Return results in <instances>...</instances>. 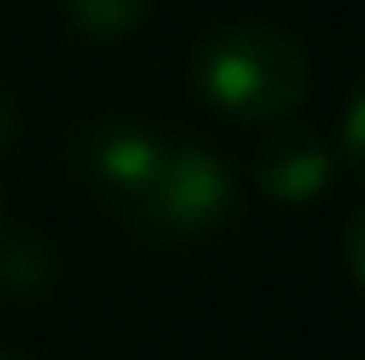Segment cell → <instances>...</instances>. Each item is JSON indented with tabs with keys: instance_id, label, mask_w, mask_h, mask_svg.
I'll use <instances>...</instances> for the list:
<instances>
[{
	"instance_id": "obj_3",
	"label": "cell",
	"mask_w": 365,
	"mask_h": 360,
	"mask_svg": "<svg viewBox=\"0 0 365 360\" xmlns=\"http://www.w3.org/2000/svg\"><path fill=\"white\" fill-rule=\"evenodd\" d=\"M165 143L148 122L133 117H101L80 133L74 143V165H80L85 185L101 196L106 207H117L122 217H133V207L143 202L148 180H154L159 159H165Z\"/></svg>"
},
{
	"instance_id": "obj_11",
	"label": "cell",
	"mask_w": 365,
	"mask_h": 360,
	"mask_svg": "<svg viewBox=\"0 0 365 360\" xmlns=\"http://www.w3.org/2000/svg\"><path fill=\"white\" fill-rule=\"evenodd\" d=\"M0 222H6V202H0Z\"/></svg>"
},
{
	"instance_id": "obj_1",
	"label": "cell",
	"mask_w": 365,
	"mask_h": 360,
	"mask_svg": "<svg viewBox=\"0 0 365 360\" xmlns=\"http://www.w3.org/2000/svg\"><path fill=\"white\" fill-rule=\"evenodd\" d=\"M196 96L233 122H286L307 101V53L292 32L270 21H228L207 32L191 53Z\"/></svg>"
},
{
	"instance_id": "obj_9",
	"label": "cell",
	"mask_w": 365,
	"mask_h": 360,
	"mask_svg": "<svg viewBox=\"0 0 365 360\" xmlns=\"http://www.w3.org/2000/svg\"><path fill=\"white\" fill-rule=\"evenodd\" d=\"M11 138H16V106H11L6 96H0V148H6Z\"/></svg>"
},
{
	"instance_id": "obj_2",
	"label": "cell",
	"mask_w": 365,
	"mask_h": 360,
	"mask_svg": "<svg viewBox=\"0 0 365 360\" xmlns=\"http://www.w3.org/2000/svg\"><path fill=\"white\" fill-rule=\"evenodd\" d=\"M233 202L238 191L222 154L201 143H165V159L128 222H138L143 233H159V239H201L233 217Z\"/></svg>"
},
{
	"instance_id": "obj_5",
	"label": "cell",
	"mask_w": 365,
	"mask_h": 360,
	"mask_svg": "<svg viewBox=\"0 0 365 360\" xmlns=\"http://www.w3.org/2000/svg\"><path fill=\"white\" fill-rule=\"evenodd\" d=\"M48 281H53V250L37 233H21V228L0 222V292L37 297Z\"/></svg>"
},
{
	"instance_id": "obj_10",
	"label": "cell",
	"mask_w": 365,
	"mask_h": 360,
	"mask_svg": "<svg viewBox=\"0 0 365 360\" xmlns=\"http://www.w3.org/2000/svg\"><path fill=\"white\" fill-rule=\"evenodd\" d=\"M0 360H32V355H21V350H6V344H0Z\"/></svg>"
},
{
	"instance_id": "obj_7",
	"label": "cell",
	"mask_w": 365,
	"mask_h": 360,
	"mask_svg": "<svg viewBox=\"0 0 365 360\" xmlns=\"http://www.w3.org/2000/svg\"><path fill=\"white\" fill-rule=\"evenodd\" d=\"M334 154L349 165V175H355V180H365V80L355 85L344 117H339V143H334Z\"/></svg>"
},
{
	"instance_id": "obj_4",
	"label": "cell",
	"mask_w": 365,
	"mask_h": 360,
	"mask_svg": "<svg viewBox=\"0 0 365 360\" xmlns=\"http://www.w3.org/2000/svg\"><path fill=\"white\" fill-rule=\"evenodd\" d=\"M334 143L323 138L318 128H292V122H281L275 133H265V143L255 148V180L259 191L270 196V202H312V196L329 191L334 180Z\"/></svg>"
},
{
	"instance_id": "obj_6",
	"label": "cell",
	"mask_w": 365,
	"mask_h": 360,
	"mask_svg": "<svg viewBox=\"0 0 365 360\" xmlns=\"http://www.w3.org/2000/svg\"><path fill=\"white\" fill-rule=\"evenodd\" d=\"M148 6L154 0H64V16L80 37H96V43H117L133 27H143Z\"/></svg>"
},
{
	"instance_id": "obj_8",
	"label": "cell",
	"mask_w": 365,
	"mask_h": 360,
	"mask_svg": "<svg viewBox=\"0 0 365 360\" xmlns=\"http://www.w3.org/2000/svg\"><path fill=\"white\" fill-rule=\"evenodd\" d=\"M344 265H349V276L365 287V207L349 217V228H344Z\"/></svg>"
}]
</instances>
